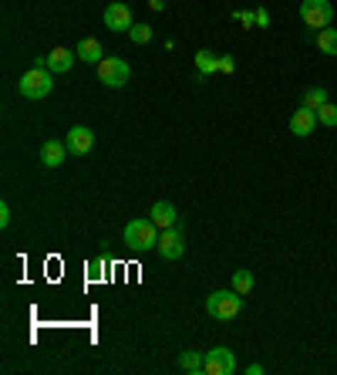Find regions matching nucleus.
Wrapping results in <instances>:
<instances>
[{"label": "nucleus", "mask_w": 337, "mask_h": 375, "mask_svg": "<svg viewBox=\"0 0 337 375\" xmlns=\"http://www.w3.org/2000/svg\"><path fill=\"white\" fill-rule=\"evenodd\" d=\"M159 233L162 230L152 223V217H139V220H129V227H125V244L135 254H149L159 247Z\"/></svg>", "instance_id": "f257e3e1"}, {"label": "nucleus", "mask_w": 337, "mask_h": 375, "mask_svg": "<svg viewBox=\"0 0 337 375\" xmlns=\"http://www.w3.org/2000/svg\"><path fill=\"white\" fill-rule=\"evenodd\" d=\"M206 311L209 318H216V322H233L236 314L243 311V294L240 291H213L206 298Z\"/></svg>", "instance_id": "f03ea898"}, {"label": "nucleus", "mask_w": 337, "mask_h": 375, "mask_svg": "<svg viewBox=\"0 0 337 375\" xmlns=\"http://www.w3.org/2000/svg\"><path fill=\"white\" fill-rule=\"evenodd\" d=\"M17 91H21L24 98H31V102L48 98V95L54 91L51 71H48V68H31V71H24V75H21V81H17Z\"/></svg>", "instance_id": "7ed1b4c3"}, {"label": "nucleus", "mask_w": 337, "mask_h": 375, "mask_svg": "<svg viewBox=\"0 0 337 375\" xmlns=\"http://www.w3.org/2000/svg\"><path fill=\"white\" fill-rule=\"evenodd\" d=\"M132 78V68L125 58H115V54H108L102 58V65H98V81H102L105 88H122V85H129Z\"/></svg>", "instance_id": "20e7f679"}, {"label": "nucleus", "mask_w": 337, "mask_h": 375, "mask_svg": "<svg viewBox=\"0 0 337 375\" xmlns=\"http://www.w3.org/2000/svg\"><path fill=\"white\" fill-rule=\"evenodd\" d=\"M300 17H304L307 27H331L334 7H331V0H304L300 4Z\"/></svg>", "instance_id": "39448f33"}, {"label": "nucleus", "mask_w": 337, "mask_h": 375, "mask_svg": "<svg viewBox=\"0 0 337 375\" xmlns=\"http://www.w3.org/2000/svg\"><path fill=\"white\" fill-rule=\"evenodd\" d=\"M236 372V355L226 345L206 351V375H233Z\"/></svg>", "instance_id": "423d86ee"}, {"label": "nucleus", "mask_w": 337, "mask_h": 375, "mask_svg": "<svg viewBox=\"0 0 337 375\" xmlns=\"http://www.w3.org/2000/svg\"><path fill=\"white\" fill-rule=\"evenodd\" d=\"M159 254L166 260H179L186 254V237H182V227H168V230L159 233Z\"/></svg>", "instance_id": "0eeeda50"}, {"label": "nucleus", "mask_w": 337, "mask_h": 375, "mask_svg": "<svg viewBox=\"0 0 337 375\" xmlns=\"http://www.w3.org/2000/svg\"><path fill=\"white\" fill-rule=\"evenodd\" d=\"M135 24V21H132V7L129 4H108V7H105V27H108V31H115V34H122V31H129V27Z\"/></svg>", "instance_id": "6e6552de"}, {"label": "nucleus", "mask_w": 337, "mask_h": 375, "mask_svg": "<svg viewBox=\"0 0 337 375\" xmlns=\"http://www.w3.org/2000/svg\"><path fill=\"white\" fill-rule=\"evenodd\" d=\"M65 145H68V153H75V155L91 153V145H95V132H91L88 125H75V129L68 132Z\"/></svg>", "instance_id": "1a4fd4ad"}, {"label": "nucleus", "mask_w": 337, "mask_h": 375, "mask_svg": "<svg viewBox=\"0 0 337 375\" xmlns=\"http://www.w3.org/2000/svg\"><path fill=\"white\" fill-rule=\"evenodd\" d=\"M152 223H156L159 230H168V227H182L179 213H176V207L168 203V200H159V203H152Z\"/></svg>", "instance_id": "9d476101"}, {"label": "nucleus", "mask_w": 337, "mask_h": 375, "mask_svg": "<svg viewBox=\"0 0 337 375\" xmlns=\"http://www.w3.org/2000/svg\"><path fill=\"white\" fill-rule=\"evenodd\" d=\"M314 129H317V112H314V108H307V105H300L297 112L290 115V132L304 139V135H311Z\"/></svg>", "instance_id": "9b49d317"}, {"label": "nucleus", "mask_w": 337, "mask_h": 375, "mask_svg": "<svg viewBox=\"0 0 337 375\" xmlns=\"http://www.w3.org/2000/svg\"><path fill=\"white\" fill-rule=\"evenodd\" d=\"M75 58H78V51H71V48H54V51L48 54V71H51V75H65V71H71Z\"/></svg>", "instance_id": "f8f14e48"}, {"label": "nucleus", "mask_w": 337, "mask_h": 375, "mask_svg": "<svg viewBox=\"0 0 337 375\" xmlns=\"http://www.w3.org/2000/svg\"><path fill=\"white\" fill-rule=\"evenodd\" d=\"M65 155H68V145L58 143V139H48V143L41 145V163H44L48 169H58L61 163H65Z\"/></svg>", "instance_id": "ddd939ff"}, {"label": "nucleus", "mask_w": 337, "mask_h": 375, "mask_svg": "<svg viewBox=\"0 0 337 375\" xmlns=\"http://www.w3.org/2000/svg\"><path fill=\"white\" fill-rule=\"evenodd\" d=\"M220 71V54H213V51H196V81H206L209 75H216Z\"/></svg>", "instance_id": "4468645a"}, {"label": "nucleus", "mask_w": 337, "mask_h": 375, "mask_svg": "<svg viewBox=\"0 0 337 375\" xmlns=\"http://www.w3.org/2000/svg\"><path fill=\"white\" fill-rule=\"evenodd\" d=\"M75 51H78V58L81 61H85V65H102V41H95V38H85L78 44V48H75Z\"/></svg>", "instance_id": "2eb2a0df"}, {"label": "nucleus", "mask_w": 337, "mask_h": 375, "mask_svg": "<svg viewBox=\"0 0 337 375\" xmlns=\"http://www.w3.org/2000/svg\"><path fill=\"white\" fill-rule=\"evenodd\" d=\"M182 372H206V351H182L179 355Z\"/></svg>", "instance_id": "dca6fc26"}, {"label": "nucleus", "mask_w": 337, "mask_h": 375, "mask_svg": "<svg viewBox=\"0 0 337 375\" xmlns=\"http://www.w3.org/2000/svg\"><path fill=\"white\" fill-rule=\"evenodd\" d=\"M317 48L324 54H337V27H321L317 31Z\"/></svg>", "instance_id": "f3484780"}, {"label": "nucleus", "mask_w": 337, "mask_h": 375, "mask_svg": "<svg viewBox=\"0 0 337 375\" xmlns=\"http://www.w3.org/2000/svg\"><path fill=\"white\" fill-rule=\"evenodd\" d=\"M253 284H257V281H253V274H250V271H233V287L243 294V298L253 291Z\"/></svg>", "instance_id": "a211bd4d"}, {"label": "nucleus", "mask_w": 337, "mask_h": 375, "mask_svg": "<svg viewBox=\"0 0 337 375\" xmlns=\"http://www.w3.org/2000/svg\"><path fill=\"white\" fill-rule=\"evenodd\" d=\"M304 105L317 112L321 105H327V88H321V85H317V88H307V95H304Z\"/></svg>", "instance_id": "6ab92c4d"}, {"label": "nucleus", "mask_w": 337, "mask_h": 375, "mask_svg": "<svg viewBox=\"0 0 337 375\" xmlns=\"http://www.w3.org/2000/svg\"><path fill=\"white\" fill-rule=\"evenodd\" d=\"M317 122H321V125H327V129H334V125H337V105L334 102L321 105V108H317Z\"/></svg>", "instance_id": "aec40b11"}, {"label": "nucleus", "mask_w": 337, "mask_h": 375, "mask_svg": "<svg viewBox=\"0 0 337 375\" xmlns=\"http://www.w3.org/2000/svg\"><path fill=\"white\" fill-rule=\"evenodd\" d=\"M129 38L135 41V44H149V41H152V27H149V24H132L129 27Z\"/></svg>", "instance_id": "412c9836"}, {"label": "nucleus", "mask_w": 337, "mask_h": 375, "mask_svg": "<svg viewBox=\"0 0 337 375\" xmlns=\"http://www.w3.org/2000/svg\"><path fill=\"white\" fill-rule=\"evenodd\" d=\"M102 274H105V260L102 257H91L88 260V277H91V281H98Z\"/></svg>", "instance_id": "4be33fe9"}, {"label": "nucleus", "mask_w": 337, "mask_h": 375, "mask_svg": "<svg viewBox=\"0 0 337 375\" xmlns=\"http://www.w3.org/2000/svg\"><path fill=\"white\" fill-rule=\"evenodd\" d=\"M236 21L243 27H257V11H236Z\"/></svg>", "instance_id": "5701e85b"}, {"label": "nucleus", "mask_w": 337, "mask_h": 375, "mask_svg": "<svg viewBox=\"0 0 337 375\" xmlns=\"http://www.w3.org/2000/svg\"><path fill=\"white\" fill-rule=\"evenodd\" d=\"M220 71H223V75H233V71H236V61L230 58V54H220Z\"/></svg>", "instance_id": "b1692460"}, {"label": "nucleus", "mask_w": 337, "mask_h": 375, "mask_svg": "<svg viewBox=\"0 0 337 375\" xmlns=\"http://www.w3.org/2000/svg\"><path fill=\"white\" fill-rule=\"evenodd\" d=\"M11 207H7V203H0V227H11Z\"/></svg>", "instance_id": "393cba45"}, {"label": "nucleus", "mask_w": 337, "mask_h": 375, "mask_svg": "<svg viewBox=\"0 0 337 375\" xmlns=\"http://www.w3.org/2000/svg\"><path fill=\"white\" fill-rule=\"evenodd\" d=\"M257 27H270V14L267 11H257Z\"/></svg>", "instance_id": "a878e982"}, {"label": "nucleus", "mask_w": 337, "mask_h": 375, "mask_svg": "<svg viewBox=\"0 0 337 375\" xmlns=\"http://www.w3.org/2000/svg\"><path fill=\"white\" fill-rule=\"evenodd\" d=\"M31 68H48V54H38V58H34V65Z\"/></svg>", "instance_id": "bb28decb"}, {"label": "nucleus", "mask_w": 337, "mask_h": 375, "mask_svg": "<svg viewBox=\"0 0 337 375\" xmlns=\"http://www.w3.org/2000/svg\"><path fill=\"white\" fill-rule=\"evenodd\" d=\"M149 7H152V11H162V7H166V0H149Z\"/></svg>", "instance_id": "cd10ccee"}]
</instances>
